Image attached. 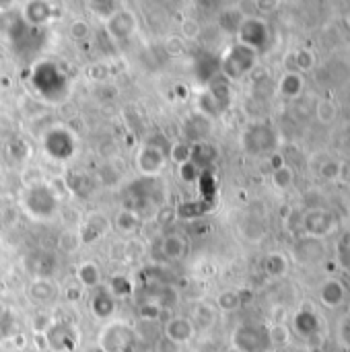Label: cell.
<instances>
[{
  "mask_svg": "<svg viewBox=\"0 0 350 352\" xmlns=\"http://www.w3.org/2000/svg\"><path fill=\"white\" fill-rule=\"evenodd\" d=\"M21 19L27 27H43L54 19V6L45 0H29L21 6Z\"/></svg>",
  "mask_w": 350,
  "mask_h": 352,
  "instance_id": "obj_15",
  "label": "cell"
},
{
  "mask_svg": "<svg viewBox=\"0 0 350 352\" xmlns=\"http://www.w3.org/2000/svg\"><path fill=\"white\" fill-rule=\"evenodd\" d=\"M299 91H301V76L295 74V72L285 74L283 80H281V93L287 95V97H293V95H297Z\"/></svg>",
  "mask_w": 350,
  "mask_h": 352,
  "instance_id": "obj_34",
  "label": "cell"
},
{
  "mask_svg": "<svg viewBox=\"0 0 350 352\" xmlns=\"http://www.w3.org/2000/svg\"><path fill=\"white\" fill-rule=\"evenodd\" d=\"M239 305H241V297L237 291H223L217 297V307L221 311H235V309H239Z\"/></svg>",
  "mask_w": 350,
  "mask_h": 352,
  "instance_id": "obj_33",
  "label": "cell"
},
{
  "mask_svg": "<svg viewBox=\"0 0 350 352\" xmlns=\"http://www.w3.org/2000/svg\"><path fill=\"white\" fill-rule=\"evenodd\" d=\"M258 52L241 45V43H233L231 47H227V52L221 56L219 68H221V76L225 80H239L243 78L256 64Z\"/></svg>",
  "mask_w": 350,
  "mask_h": 352,
  "instance_id": "obj_5",
  "label": "cell"
},
{
  "mask_svg": "<svg viewBox=\"0 0 350 352\" xmlns=\"http://www.w3.org/2000/svg\"><path fill=\"white\" fill-rule=\"evenodd\" d=\"M109 229H111V221L107 219V214H103L99 210H93V212H89L85 217V221H83V225L78 229V235H80V241L85 245V243H95Z\"/></svg>",
  "mask_w": 350,
  "mask_h": 352,
  "instance_id": "obj_14",
  "label": "cell"
},
{
  "mask_svg": "<svg viewBox=\"0 0 350 352\" xmlns=\"http://www.w3.org/2000/svg\"><path fill=\"white\" fill-rule=\"evenodd\" d=\"M272 182L276 188H287L293 182V171L289 167H278L272 175Z\"/></svg>",
  "mask_w": 350,
  "mask_h": 352,
  "instance_id": "obj_40",
  "label": "cell"
},
{
  "mask_svg": "<svg viewBox=\"0 0 350 352\" xmlns=\"http://www.w3.org/2000/svg\"><path fill=\"white\" fill-rule=\"evenodd\" d=\"M76 283L85 291H95L101 287V268L93 260H85L76 266Z\"/></svg>",
  "mask_w": 350,
  "mask_h": 352,
  "instance_id": "obj_20",
  "label": "cell"
},
{
  "mask_svg": "<svg viewBox=\"0 0 350 352\" xmlns=\"http://www.w3.org/2000/svg\"><path fill=\"white\" fill-rule=\"evenodd\" d=\"M6 155L10 161L14 163H21V161H27L31 157V144L25 140V138H14L6 144Z\"/></svg>",
  "mask_w": 350,
  "mask_h": 352,
  "instance_id": "obj_28",
  "label": "cell"
},
{
  "mask_svg": "<svg viewBox=\"0 0 350 352\" xmlns=\"http://www.w3.org/2000/svg\"><path fill=\"white\" fill-rule=\"evenodd\" d=\"M266 270L272 274V276H281L285 272V258L281 254H272L268 256L266 260Z\"/></svg>",
  "mask_w": 350,
  "mask_h": 352,
  "instance_id": "obj_39",
  "label": "cell"
},
{
  "mask_svg": "<svg viewBox=\"0 0 350 352\" xmlns=\"http://www.w3.org/2000/svg\"><path fill=\"white\" fill-rule=\"evenodd\" d=\"M43 344L52 352H72L78 344V330L68 320H54L43 334Z\"/></svg>",
  "mask_w": 350,
  "mask_h": 352,
  "instance_id": "obj_8",
  "label": "cell"
},
{
  "mask_svg": "<svg viewBox=\"0 0 350 352\" xmlns=\"http://www.w3.org/2000/svg\"><path fill=\"white\" fill-rule=\"evenodd\" d=\"M167 157H169L173 163L182 165V163L190 161V157H192V144H190V142H186V140L171 142V144H169V148H167Z\"/></svg>",
  "mask_w": 350,
  "mask_h": 352,
  "instance_id": "obj_29",
  "label": "cell"
},
{
  "mask_svg": "<svg viewBox=\"0 0 350 352\" xmlns=\"http://www.w3.org/2000/svg\"><path fill=\"white\" fill-rule=\"evenodd\" d=\"M60 285L54 278H31L27 285V297L37 307H50L60 299Z\"/></svg>",
  "mask_w": 350,
  "mask_h": 352,
  "instance_id": "obj_12",
  "label": "cell"
},
{
  "mask_svg": "<svg viewBox=\"0 0 350 352\" xmlns=\"http://www.w3.org/2000/svg\"><path fill=\"white\" fill-rule=\"evenodd\" d=\"M87 6L91 8V12H93L101 23H105V21H109L124 4H122V2H116V0H95V2H89Z\"/></svg>",
  "mask_w": 350,
  "mask_h": 352,
  "instance_id": "obj_25",
  "label": "cell"
},
{
  "mask_svg": "<svg viewBox=\"0 0 350 352\" xmlns=\"http://www.w3.org/2000/svg\"><path fill=\"white\" fill-rule=\"evenodd\" d=\"M217 159V148L210 144V142H196V144H192V157H190V161L194 163V165H198V167H204V165H208V163H212Z\"/></svg>",
  "mask_w": 350,
  "mask_h": 352,
  "instance_id": "obj_23",
  "label": "cell"
},
{
  "mask_svg": "<svg viewBox=\"0 0 350 352\" xmlns=\"http://www.w3.org/2000/svg\"><path fill=\"white\" fill-rule=\"evenodd\" d=\"M134 163L142 177H157L167 165V148L159 142H144L138 148Z\"/></svg>",
  "mask_w": 350,
  "mask_h": 352,
  "instance_id": "obj_10",
  "label": "cell"
},
{
  "mask_svg": "<svg viewBox=\"0 0 350 352\" xmlns=\"http://www.w3.org/2000/svg\"><path fill=\"white\" fill-rule=\"evenodd\" d=\"M23 208L35 221H50L60 210V198H58L56 190L50 184L39 182V184H33V186L25 188Z\"/></svg>",
  "mask_w": 350,
  "mask_h": 352,
  "instance_id": "obj_1",
  "label": "cell"
},
{
  "mask_svg": "<svg viewBox=\"0 0 350 352\" xmlns=\"http://www.w3.org/2000/svg\"><path fill=\"white\" fill-rule=\"evenodd\" d=\"M229 80H225L223 76L212 78L210 85L196 97V113L206 120H215L229 107Z\"/></svg>",
  "mask_w": 350,
  "mask_h": 352,
  "instance_id": "obj_3",
  "label": "cell"
},
{
  "mask_svg": "<svg viewBox=\"0 0 350 352\" xmlns=\"http://www.w3.org/2000/svg\"><path fill=\"white\" fill-rule=\"evenodd\" d=\"M155 352H184V346H179V344L171 342L169 338L161 336L157 340V344H155Z\"/></svg>",
  "mask_w": 350,
  "mask_h": 352,
  "instance_id": "obj_43",
  "label": "cell"
},
{
  "mask_svg": "<svg viewBox=\"0 0 350 352\" xmlns=\"http://www.w3.org/2000/svg\"><path fill=\"white\" fill-rule=\"evenodd\" d=\"M225 352H241V351H237L235 346H229V349H227V351H225Z\"/></svg>",
  "mask_w": 350,
  "mask_h": 352,
  "instance_id": "obj_46",
  "label": "cell"
},
{
  "mask_svg": "<svg viewBox=\"0 0 350 352\" xmlns=\"http://www.w3.org/2000/svg\"><path fill=\"white\" fill-rule=\"evenodd\" d=\"M66 188L76 196H89L95 190V184L87 173H70L66 177Z\"/></svg>",
  "mask_w": 350,
  "mask_h": 352,
  "instance_id": "obj_24",
  "label": "cell"
},
{
  "mask_svg": "<svg viewBox=\"0 0 350 352\" xmlns=\"http://www.w3.org/2000/svg\"><path fill=\"white\" fill-rule=\"evenodd\" d=\"M237 39H239L241 45L258 52L268 41V27L258 16H245L243 23H241V27L237 29Z\"/></svg>",
  "mask_w": 350,
  "mask_h": 352,
  "instance_id": "obj_11",
  "label": "cell"
},
{
  "mask_svg": "<svg viewBox=\"0 0 350 352\" xmlns=\"http://www.w3.org/2000/svg\"><path fill=\"white\" fill-rule=\"evenodd\" d=\"M144 254V248L138 241H128L124 243V258L126 260H140Z\"/></svg>",
  "mask_w": 350,
  "mask_h": 352,
  "instance_id": "obj_42",
  "label": "cell"
},
{
  "mask_svg": "<svg viewBox=\"0 0 350 352\" xmlns=\"http://www.w3.org/2000/svg\"><path fill=\"white\" fill-rule=\"evenodd\" d=\"M41 146L45 151L47 157H52L54 161H70L76 153V138L74 134L64 128V126H52L43 132L41 138Z\"/></svg>",
  "mask_w": 350,
  "mask_h": 352,
  "instance_id": "obj_6",
  "label": "cell"
},
{
  "mask_svg": "<svg viewBox=\"0 0 350 352\" xmlns=\"http://www.w3.org/2000/svg\"><path fill=\"white\" fill-rule=\"evenodd\" d=\"M89 309H91V314H93L95 320L107 322V320L113 318V314H116V297L107 291V287H99V289H95L93 295H91Z\"/></svg>",
  "mask_w": 350,
  "mask_h": 352,
  "instance_id": "obj_16",
  "label": "cell"
},
{
  "mask_svg": "<svg viewBox=\"0 0 350 352\" xmlns=\"http://www.w3.org/2000/svg\"><path fill=\"white\" fill-rule=\"evenodd\" d=\"M177 167H179V179H182V182L194 184V182L200 179V167L194 165L192 161H186V163H182V165H177Z\"/></svg>",
  "mask_w": 350,
  "mask_h": 352,
  "instance_id": "obj_38",
  "label": "cell"
},
{
  "mask_svg": "<svg viewBox=\"0 0 350 352\" xmlns=\"http://www.w3.org/2000/svg\"><path fill=\"white\" fill-rule=\"evenodd\" d=\"M243 146H245V151H250L254 155L264 153V151H270L274 146V134L264 124L254 126V128H250L243 134Z\"/></svg>",
  "mask_w": 350,
  "mask_h": 352,
  "instance_id": "obj_17",
  "label": "cell"
},
{
  "mask_svg": "<svg viewBox=\"0 0 350 352\" xmlns=\"http://www.w3.org/2000/svg\"><path fill=\"white\" fill-rule=\"evenodd\" d=\"M184 140L190 144L204 142L206 136L210 134V120L202 118L200 113H192L184 120Z\"/></svg>",
  "mask_w": 350,
  "mask_h": 352,
  "instance_id": "obj_19",
  "label": "cell"
},
{
  "mask_svg": "<svg viewBox=\"0 0 350 352\" xmlns=\"http://www.w3.org/2000/svg\"><path fill=\"white\" fill-rule=\"evenodd\" d=\"M163 307H161V303L157 301V299H146V301H142L140 303V307H138V316H140V320H144V322H159L161 318H163Z\"/></svg>",
  "mask_w": 350,
  "mask_h": 352,
  "instance_id": "obj_30",
  "label": "cell"
},
{
  "mask_svg": "<svg viewBox=\"0 0 350 352\" xmlns=\"http://www.w3.org/2000/svg\"><path fill=\"white\" fill-rule=\"evenodd\" d=\"M56 266H58L56 260L43 252H35L25 258V268L33 278H52V274L56 272Z\"/></svg>",
  "mask_w": 350,
  "mask_h": 352,
  "instance_id": "obj_18",
  "label": "cell"
},
{
  "mask_svg": "<svg viewBox=\"0 0 350 352\" xmlns=\"http://www.w3.org/2000/svg\"><path fill=\"white\" fill-rule=\"evenodd\" d=\"M33 87H37L39 95L45 99H60L66 95V87H68V78L60 72V68L54 62H39L33 68Z\"/></svg>",
  "mask_w": 350,
  "mask_h": 352,
  "instance_id": "obj_4",
  "label": "cell"
},
{
  "mask_svg": "<svg viewBox=\"0 0 350 352\" xmlns=\"http://www.w3.org/2000/svg\"><path fill=\"white\" fill-rule=\"evenodd\" d=\"M83 248V241H80V235L78 231H72V229H66L60 233L58 237V250L66 256H74L78 250Z\"/></svg>",
  "mask_w": 350,
  "mask_h": 352,
  "instance_id": "obj_27",
  "label": "cell"
},
{
  "mask_svg": "<svg viewBox=\"0 0 350 352\" xmlns=\"http://www.w3.org/2000/svg\"><path fill=\"white\" fill-rule=\"evenodd\" d=\"M188 252V241L186 237L177 235V233H169L161 239V256L169 262L182 260Z\"/></svg>",
  "mask_w": 350,
  "mask_h": 352,
  "instance_id": "obj_21",
  "label": "cell"
},
{
  "mask_svg": "<svg viewBox=\"0 0 350 352\" xmlns=\"http://www.w3.org/2000/svg\"><path fill=\"white\" fill-rule=\"evenodd\" d=\"M200 33V25L194 21V19H184L182 21V37L188 41V39H196Z\"/></svg>",
  "mask_w": 350,
  "mask_h": 352,
  "instance_id": "obj_41",
  "label": "cell"
},
{
  "mask_svg": "<svg viewBox=\"0 0 350 352\" xmlns=\"http://www.w3.org/2000/svg\"><path fill=\"white\" fill-rule=\"evenodd\" d=\"M89 33H91V27H89V23H87L85 19H76V21H72L70 27H68V35H70V39H74V41H85V39L89 37Z\"/></svg>",
  "mask_w": 350,
  "mask_h": 352,
  "instance_id": "obj_36",
  "label": "cell"
},
{
  "mask_svg": "<svg viewBox=\"0 0 350 352\" xmlns=\"http://www.w3.org/2000/svg\"><path fill=\"white\" fill-rule=\"evenodd\" d=\"M111 225H113L120 233L132 235V233H136L138 227H140V217H138L134 210H130V208H120L118 214L113 217Z\"/></svg>",
  "mask_w": 350,
  "mask_h": 352,
  "instance_id": "obj_22",
  "label": "cell"
},
{
  "mask_svg": "<svg viewBox=\"0 0 350 352\" xmlns=\"http://www.w3.org/2000/svg\"><path fill=\"white\" fill-rule=\"evenodd\" d=\"M103 27H105L107 37L113 43H124V41H128V39H132L136 35V31L140 27V19L132 8L122 6L109 21L103 23Z\"/></svg>",
  "mask_w": 350,
  "mask_h": 352,
  "instance_id": "obj_9",
  "label": "cell"
},
{
  "mask_svg": "<svg viewBox=\"0 0 350 352\" xmlns=\"http://www.w3.org/2000/svg\"><path fill=\"white\" fill-rule=\"evenodd\" d=\"M163 336L169 338L171 342L179 344V346H186L188 342L194 340V336H196V326H194L192 318L173 316V318H169V320L163 324Z\"/></svg>",
  "mask_w": 350,
  "mask_h": 352,
  "instance_id": "obj_13",
  "label": "cell"
},
{
  "mask_svg": "<svg viewBox=\"0 0 350 352\" xmlns=\"http://www.w3.org/2000/svg\"><path fill=\"white\" fill-rule=\"evenodd\" d=\"M83 293H85V289H80L78 285H74V287H68L66 291H64V295H66V299L68 301H80V297H83Z\"/></svg>",
  "mask_w": 350,
  "mask_h": 352,
  "instance_id": "obj_44",
  "label": "cell"
},
{
  "mask_svg": "<svg viewBox=\"0 0 350 352\" xmlns=\"http://www.w3.org/2000/svg\"><path fill=\"white\" fill-rule=\"evenodd\" d=\"M4 314H6V309H4V303L0 301V322H2V318H4Z\"/></svg>",
  "mask_w": 350,
  "mask_h": 352,
  "instance_id": "obj_45",
  "label": "cell"
},
{
  "mask_svg": "<svg viewBox=\"0 0 350 352\" xmlns=\"http://www.w3.org/2000/svg\"><path fill=\"white\" fill-rule=\"evenodd\" d=\"M163 50H165V54L169 58H179V56L186 54L188 43H186V39L182 35H169V37L163 39Z\"/></svg>",
  "mask_w": 350,
  "mask_h": 352,
  "instance_id": "obj_31",
  "label": "cell"
},
{
  "mask_svg": "<svg viewBox=\"0 0 350 352\" xmlns=\"http://www.w3.org/2000/svg\"><path fill=\"white\" fill-rule=\"evenodd\" d=\"M97 349L99 352H136L138 334L126 322H107L97 334Z\"/></svg>",
  "mask_w": 350,
  "mask_h": 352,
  "instance_id": "obj_2",
  "label": "cell"
},
{
  "mask_svg": "<svg viewBox=\"0 0 350 352\" xmlns=\"http://www.w3.org/2000/svg\"><path fill=\"white\" fill-rule=\"evenodd\" d=\"M107 291H109L116 299H124V297H128V295L132 293V280L126 278V276H122V274H118V276L111 278Z\"/></svg>",
  "mask_w": 350,
  "mask_h": 352,
  "instance_id": "obj_32",
  "label": "cell"
},
{
  "mask_svg": "<svg viewBox=\"0 0 350 352\" xmlns=\"http://www.w3.org/2000/svg\"><path fill=\"white\" fill-rule=\"evenodd\" d=\"M231 346L241 352H268L272 349L270 332L266 326L239 324L231 334Z\"/></svg>",
  "mask_w": 350,
  "mask_h": 352,
  "instance_id": "obj_7",
  "label": "cell"
},
{
  "mask_svg": "<svg viewBox=\"0 0 350 352\" xmlns=\"http://www.w3.org/2000/svg\"><path fill=\"white\" fill-rule=\"evenodd\" d=\"M52 316L47 314V311H37L35 316H33V320H31V330H33V334L35 336H43L45 334V330L52 326Z\"/></svg>",
  "mask_w": 350,
  "mask_h": 352,
  "instance_id": "obj_37",
  "label": "cell"
},
{
  "mask_svg": "<svg viewBox=\"0 0 350 352\" xmlns=\"http://www.w3.org/2000/svg\"><path fill=\"white\" fill-rule=\"evenodd\" d=\"M243 19H245V14H241L239 10L227 8V10H221L217 23H219V27H221L225 33H237V29L241 27Z\"/></svg>",
  "mask_w": 350,
  "mask_h": 352,
  "instance_id": "obj_26",
  "label": "cell"
},
{
  "mask_svg": "<svg viewBox=\"0 0 350 352\" xmlns=\"http://www.w3.org/2000/svg\"><path fill=\"white\" fill-rule=\"evenodd\" d=\"M192 322H194L196 330H198V326L200 328H210V324L215 322V309L210 305H206V303H200L196 307V320H192Z\"/></svg>",
  "mask_w": 350,
  "mask_h": 352,
  "instance_id": "obj_35",
  "label": "cell"
}]
</instances>
